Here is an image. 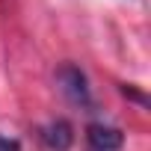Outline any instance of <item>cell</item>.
<instances>
[{
	"mask_svg": "<svg viewBox=\"0 0 151 151\" xmlns=\"http://www.w3.org/2000/svg\"><path fill=\"white\" fill-rule=\"evenodd\" d=\"M0 151H21L18 139H9V136H0Z\"/></svg>",
	"mask_w": 151,
	"mask_h": 151,
	"instance_id": "4",
	"label": "cell"
},
{
	"mask_svg": "<svg viewBox=\"0 0 151 151\" xmlns=\"http://www.w3.org/2000/svg\"><path fill=\"white\" fill-rule=\"evenodd\" d=\"M42 142H45L50 151H68L71 142H74V130H71L68 122L56 119V122H50V124L42 127Z\"/></svg>",
	"mask_w": 151,
	"mask_h": 151,
	"instance_id": "3",
	"label": "cell"
},
{
	"mask_svg": "<svg viewBox=\"0 0 151 151\" xmlns=\"http://www.w3.org/2000/svg\"><path fill=\"white\" fill-rule=\"evenodd\" d=\"M56 83L62 89V95L74 104V107H83L89 110L92 107V92H89V80H86V74L74 65V62H62L56 68Z\"/></svg>",
	"mask_w": 151,
	"mask_h": 151,
	"instance_id": "1",
	"label": "cell"
},
{
	"mask_svg": "<svg viewBox=\"0 0 151 151\" xmlns=\"http://www.w3.org/2000/svg\"><path fill=\"white\" fill-rule=\"evenodd\" d=\"M86 142H89V151H122L124 133L119 127H113V124L92 122L86 127Z\"/></svg>",
	"mask_w": 151,
	"mask_h": 151,
	"instance_id": "2",
	"label": "cell"
}]
</instances>
